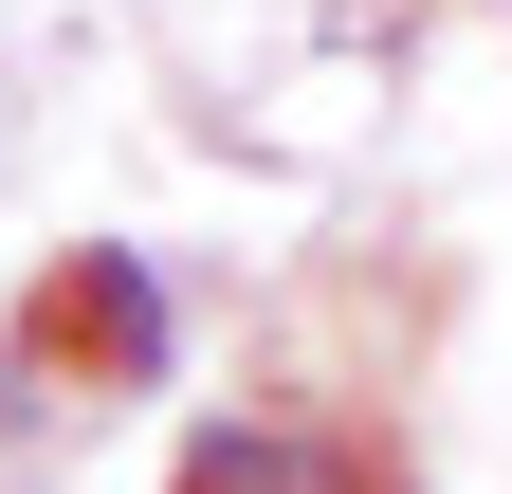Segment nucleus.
Wrapping results in <instances>:
<instances>
[{"mask_svg":"<svg viewBox=\"0 0 512 494\" xmlns=\"http://www.w3.org/2000/svg\"><path fill=\"white\" fill-rule=\"evenodd\" d=\"M183 494H366L330 440H293V421H220L202 458H183Z\"/></svg>","mask_w":512,"mask_h":494,"instance_id":"f257e3e1","label":"nucleus"}]
</instances>
